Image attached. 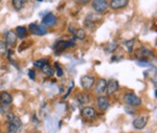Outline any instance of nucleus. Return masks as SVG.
Wrapping results in <instances>:
<instances>
[{
  "mask_svg": "<svg viewBox=\"0 0 157 133\" xmlns=\"http://www.w3.org/2000/svg\"><path fill=\"white\" fill-rule=\"evenodd\" d=\"M134 44H135V39H131V40H129V41H126V42H124V45L127 47V49H128L129 53H132Z\"/></svg>",
  "mask_w": 157,
  "mask_h": 133,
  "instance_id": "obj_22",
  "label": "nucleus"
},
{
  "mask_svg": "<svg viewBox=\"0 0 157 133\" xmlns=\"http://www.w3.org/2000/svg\"><path fill=\"white\" fill-rule=\"evenodd\" d=\"M55 65H56V66H58V67H57V76H59V78H61V76H63V70H62V68L59 67V63H58V62L56 63Z\"/></svg>",
  "mask_w": 157,
  "mask_h": 133,
  "instance_id": "obj_28",
  "label": "nucleus"
},
{
  "mask_svg": "<svg viewBox=\"0 0 157 133\" xmlns=\"http://www.w3.org/2000/svg\"><path fill=\"white\" fill-rule=\"evenodd\" d=\"M95 93L98 96H102L104 92H106L107 89V81L105 79H98V82L95 83Z\"/></svg>",
  "mask_w": 157,
  "mask_h": 133,
  "instance_id": "obj_9",
  "label": "nucleus"
},
{
  "mask_svg": "<svg viewBox=\"0 0 157 133\" xmlns=\"http://www.w3.org/2000/svg\"><path fill=\"white\" fill-rule=\"evenodd\" d=\"M34 35H37V36H43V35H46L47 34V29L45 25H38L37 29L34 30Z\"/></svg>",
  "mask_w": 157,
  "mask_h": 133,
  "instance_id": "obj_16",
  "label": "nucleus"
},
{
  "mask_svg": "<svg viewBox=\"0 0 157 133\" xmlns=\"http://www.w3.org/2000/svg\"><path fill=\"white\" fill-rule=\"evenodd\" d=\"M81 114H82L83 117H85V119H93L95 116H97V112H95L94 108L89 107V106L84 107V108L82 109V111H81Z\"/></svg>",
  "mask_w": 157,
  "mask_h": 133,
  "instance_id": "obj_11",
  "label": "nucleus"
},
{
  "mask_svg": "<svg viewBox=\"0 0 157 133\" xmlns=\"http://www.w3.org/2000/svg\"><path fill=\"white\" fill-rule=\"evenodd\" d=\"M117 48V44L116 43H113V42H109L107 45L105 46V53H113L114 50Z\"/></svg>",
  "mask_w": 157,
  "mask_h": 133,
  "instance_id": "obj_19",
  "label": "nucleus"
},
{
  "mask_svg": "<svg viewBox=\"0 0 157 133\" xmlns=\"http://www.w3.org/2000/svg\"><path fill=\"white\" fill-rule=\"evenodd\" d=\"M22 123L18 117H15L13 122L7 123V133H18L21 129Z\"/></svg>",
  "mask_w": 157,
  "mask_h": 133,
  "instance_id": "obj_4",
  "label": "nucleus"
},
{
  "mask_svg": "<svg viewBox=\"0 0 157 133\" xmlns=\"http://www.w3.org/2000/svg\"><path fill=\"white\" fill-rule=\"evenodd\" d=\"M29 76L30 80H35V79H36V72H35V70L34 69H29Z\"/></svg>",
  "mask_w": 157,
  "mask_h": 133,
  "instance_id": "obj_30",
  "label": "nucleus"
},
{
  "mask_svg": "<svg viewBox=\"0 0 157 133\" xmlns=\"http://www.w3.org/2000/svg\"><path fill=\"white\" fill-rule=\"evenodd\" d=\"M68 30H69V32L70 33H75V27H73V25L71 24V25H70V26H68Z\"/></svg>",
  "mask_w": 157,
  "mask_h": 133,
  "instance_id": "obj_32",
  "label": "nucleus"
},
{
  "mask_svg": "<svg viewBox=\"0 0 157 133\" xmlns=\"http://www.w3.org/2000/svg\"><path fill=\"white\" fill-rule=\"evenodd\" d=\"M91 0H75V3L80 4V6H85V4H88Z\"/></svg>",
  "mask_w": 157,
  "mask_h": 133,
  "instance_id": "obj_29",
  "label": "nucleus"
},
{
  "mask_svg": "<svg viewBox=\"0 0 157 133\" xmlns=\"http://www.w3.org/2000/svg\"><path fill=\"white\" fill-rule=\"evenodd\" d=\"M7 53V45L4 41L0 40V56H4Z\"/></svg>",
  "mask_w": 157,
  "mask_h": 133,
  "instance_id": "obj_23",
  "label": "nucleus"
},
{
  "mask_svg": "<svg viewBox=\"0 0 157 133\" xmlns=\"http://www.w3.org/2000/svg\"><path fill=\"white\" fill-rule=\"evenodd\" d=\"M118 89H120V83H118L117 80H115V79H110V80L107 82V89H106V91H107L108 96H111V94L115 93Z\"/></svg>",
  "mask_w": 157,
  "mask_h": 133,
  "instance_id": "obj_7",
  "label": "nucleus"
},
{
  "mask_svg": "<svg viewBox=\"0 0 157 133\" xmlns=\"http://www.w3.org/2000/svg\"><path fill=\"white\" fill-rule=\"evenodd\" d=\"M41 70L44 72V75H46L47 76H50V78H52V76H54V75H55L54 68H52L48 63L44 64V65H43V67L41 68Z\"/></svg>",
  "mask_w": 157,
  "mask_h": 133,
  "instance_id": "obj_15",
  "label": "nucleus"
},
{
  "mask_svg": "<svg viewBox=\"0 0 157 133\" xmlns=\"http://www.w3.org/2000/svg\"><path fill=\"white\" fill-rule=\"evenodd\" d=\"M148 121H149V117L147 115H140V116H137L136 119H134V121L132 123L133 127L137 130H141L144 129L147 124H148Z\"/></svg>",
  "mask_w": 157,
  "mask_h": 133,
  "instance_id": "obj_5",
  "label": "nucleus"
},
{
  "mask_svg": "<svg viewBox=\"0 0 157 133\" xmlns=\"http://www.w3.org/2000/svg\"><path fill=\"white\" fill-rule=\"evenodd\" d=\"M26 33H27L26 27H24V26H17V27H16V34H17V37L20 38V39H23L25 36H26Z\"/></svg>",
  "mask_w": 157,
  "mask_h": 133,
  "instance_id": "obj_17",
  "label": "nucleus"
},
{
  "mask_svg": "<svg viewBox=\"0 0 157 133\" xmlns=\"http://www.w3.org/2000/svg\"><path fill=\"white\" fill-rule=\"evenodd\" d=\"M37 1H38V2H42L43 0H37Z\"/></svg>",
  "mask_w": 157,
  "mask_h": 133,
  "instance_id": "obj_33",
  "label": "nucleus"
},
{
  "mask_svg": "<svg viewBox=\"0 0 157 133\" xmlns=\"http://www.w3.org/2000/svg\"><path fill=\"white\" fill-rule=\"evenodd\" d=\"M15 114L13 113V112H6V114H4V119H6V121L7 122V123H10V122H13V119H15Z\"/></svg>",
  "mask_w": 157,
  "mask_h": 133,
  "instance_id": "obj_25",
  "label": "nucleus"
},
{
  "mask_svg": "<svg viewBox=\"0 0 157 133\" xmlns=\"http://www.w3.org/2000/svg\"><path fill=\"white\" fill-rule=\"evenodd\" d=\"M92 9L98 14H105L109 10V3L107 0H92Z\"/></svg>",
  "mask_w": 157,
  "mask_h": 133,
  "instance_id": "obj_2",
  "label": "nucleus"
},
{
  "mask_svg": "<svg viewBox=\"0 0 157 133\" xmlns=\"http://www.w3.org/2000/svg\"><path fill=\"white\" fill-rule=\"evenodd\" d=\"M13 102V96L6 91H2L0 92V104L1 105H10Z\"/></svg>",
  "mask_w": 157,
  "mask_h": 133,
  "instance_id": "obj_14",
  "label": "nucleus"
},
{
  "mask_svg": "<svg viewBox=\"0 0 157 133\" xmlns=\"http://www.w3.org/2000/svg\"><path fill=\"white\" fill-rule=\"evenodd\" d=\"M85 26L88 27L89 29H94V22L89 21V20H86V21H85Z\"/></svg>",
  "mask_w": 157,
  "mask_h": 133,
  "instance_id": "obj_27",
  "label": "nucleus"
},
{
  "mask_svg": "<svg viewBox=\"0 0 157 133\" xmlns=\"http://www.w3.org/2000/svg\"><path fill=\"white\" fill-rule=\"evenodd\" d=\"M124 103L131 107H138L141 105V99L132 92H127L123 96Z\"/></svg>",
  "mask_w": 157,
  "mask_h": 133,
  "instance_id": "obj_1",
  "label": "nucleus"
},
{
  "mask_svg": "<svg viewBox=\"0 0 157 133\" xmlns=\"http://www.w3.org/2000/svg\"><path fill=\"white\" fill-rule=\"evenodd\" d=\"M109 105H110V103H109V99L107 96H104V94H102V96H98V99H97V106L100 111H106L108 108H109Z\"/></svg>",
  "mask_w": 157,
  "mask_h": 133,
  "instance_id": "obj_6",
  "label": "nucleus"
},
{
  "mask_svg": "<svg viewBox=\"0 0 157 133\" xmlns=\"http://www.w3.org/2000/svg\"><path fill=\"white\" fill-rule=\"evenodd\" d=\"M94 83H95V79L92 76L86 75L81 78V85H82L84 90H90L93 87V85H94Z\"/></svg>",
  "mask_w": 157,
  "mask_h": 133,
  "instance_id": "obj_3",
  "label": "nucleus"
},
{
  "mask_svg": "<svg viewBox=\"0 0 157 133\" xmlns=\"http://www.w3.org/2000/svg\"><path fill=\"white\" fill-rule=\"evenodd\" d=\"M73 45H75V42H73V41H60V42L56 43L54 48H56L57 50H59V52H63V50L66 49V48L72 47Z\"/></svg>",
  "mask_w": 157,
  "mask_h": 133,
  "instance_id": "obj_12",
  "label": "nucleus"
},
{
  "mask_svg": "<svg viewBox=\"0 0 157 133\" xmlns=\"http://www.w3.org/2000/svg\"><path fill=\"white\" fill-rule=\"evenodd\" d=\"M26 1H29V0H23V2H26Z\"/></svg>",
  "mask_w": 157,
  "mask_h": 133,
  "instance_id": "obj_34",
  "label": "nucleus"
},
{
  "mask_svg": "<svg viewBox=\"0 0 157 133\" xmlns=\"http://www.w3.org/2000/svg\"><path fill=\"white\" fill-rule=\"evenodd\" d=\"M77 99H78V101L82 104H85L89 102V96L86 93H78L77 96Z\"/></svg>",
  "mask_w": 157,
  "mask_h": 133,
  "instance_id": "obj_20",
  "label": "nucleus"
},
{
  "mask_svg": "<svg viewBox=\"0 0 157 133\" xmlns=\"http://www.w3.org/2000/svg\"><path fill=\"white\" fill-rule=\"evenodd\" d=\"M18 39V37H17V34L15 32H9L6 36V43L7 46H14L15 44H16V41Z\"/></svg>",
  "mask_w": 157,
  "mask_h": 133,
  "instance_id": "obj_13",
  "label": "nucleus"
},
{
  "mask_svg": "<svg viewBox=\"0 0 157 133\" xmlns=\"http://www.w3.org/2000/svg\"><path fill=\"white\" fill-rule=\"evenodd\" d=\"M57 23V17L52 13H48L47 15H45L42 19V24L45 26H54Z\"/></svg>",
  "mask_w": 157,
  "mask_h": 133,
  "instance_id": "obj_10",
  "label": "nucleus"
},
{
  "mask_svg": "<svg viewBox=\"0 0 157 133\" xmlns=\"http://www.w3.org/2000/svg\"><path fill=\"white\" fill-rule=\"evenodd\" d=\"M37 26H38V24H37V23H30V24H29V29L30 32L33 33L35 29H37Z\"/></svg>",
  "mask_w": 157,
  "mask_h": 133,
  "instance_id": "obj_31",
  "label": "nucleus"
},
{
  "mask_svg": "<svg viewBox=\"0 0 157 133\" xmlns=\"http://www.w3.org/2000/svg\"><path fill=\"white\" fill-rule=\"evenodd\" d=\"M12 4L16 11H20V10L23 7L24 2H23V0H12Z\"/></svg>",
  "mask_w": 157,
  "mask_h": 133,
  "instance_id": "obj_21",
  "label": "nucleus"
},
{
  "mask_svg": "<svg viewBox=\"0 0 157 133\" xmlns=\"http://www.w3.org/2000/svg\"><path fill=\"white\" fill-rule=\"evenodd\" d=\"M46 63H48V61H47V59H41V60H38V61H35L34 62V66L35 67H37V68H40V69H41V68L43 67V65H44V64H46Z\"/></svg>",
  "mask_w": 157,
  "mask_h": 133,
  "instance_id": "obj_24",
  "label": "nucleus"
},
{
  "mask_svg": "<svg viewBox=\"0 0 157 133\" xmlns=\"http://www.w3.org/2000/svg\"><path fill=\"white\" fill-rule=\"evenodd\" d=\"M75 38L78 40H84L85 38H86V32L84 30V29H75Z\"/></svg>",
  "mask_w": 157,
  "mask_h": 133,
  "instance_id": "obj_18",
  "label": "nucleus"
},
{
  "mask_svg": "<svg viewBox=\"0 0 157 133\" xmlns=\"http://www.w3.org/2000/svg\"><path fill=\"white\" fill-rule=\"evenodd\" d=\"M140 55L143 56V57H147V56H151L152 53L150 52L149 49H147V48H143V49H140Z\"/></svg>",
  "mask_w": 157,
  "mask_h": 133,
  "instance_id": "obj_26",
  "label": "nucleus"
},
{
  "mask_svg": "<svg viewBox=\"0 0 157 133\" xmlns=\"http://www.w3.org/2000/svg\"><path fill=\"white\" fill-rule=\"evenodd\" d=\"M129 3V0H111L109 3V7L113 11H118L126 7Z\"/></svg>",
  "mask_w": 157,
  "mask_h": 133,
  "instance_id": "obj_8",
  "label": "nucleus"
}]
</instances>
